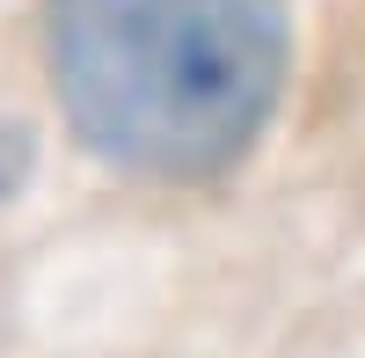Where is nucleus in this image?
I'll return each mask as SVG.
<instances>
[{
    "label": "nucleus",
    "mask_w": 365,
    "mask_h": 358,
    "mask_svg": "<svg viewBox=\"0 0 365 358\" xmlns=\"http://www.w3.org/2000/svg\"><path fill=\"white\" fill-rule=\"evenodd\" d=\"M51 96L96 161L212 183L285 96L278 0H44Z\"/></svg>",
    "instance_id": "obj_1"
}]
</instances>
